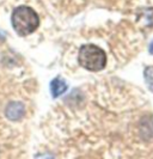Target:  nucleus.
<instances>
[{
	"mask_svg": "<svg viewBox=\"0 0 153 159\" xmlns=\"http://www.w3.org/2000/svg\"><path fill=\"white\" fill-rule=\"evenodd\" d=\"M12 26L19 36H28L40 26V17L29 6H18L11 16Z\"/></svg>",
	"mask_w": 153,
	"mask_h": 159,
	"instance_id": "obj_1",
	"label": "nucleus"
},
{
	"mask_svg": "<svg viewBox=\"0 0 153 159\" xmlns=\"http://www.w3.org/2000/svg\"><path fill=\"white\" fill-rule=\"evenodd\" d=\"M78 62L81 67L91 72H99L105 68L106 54L95 44H85L79 49Z\"/></svg>",
	"mask_w": 153,
	"mask_h": 159,
	"instance_id": "obj_2",
	"label": "nucleus"
},
{
	"mask_svg": "<svg viewBox=\"0 0 153 159\" xmlns=\"http://www.w3.org/2000/svg\"><path fill=\"white\" fill-rule=\"evenodd\" d=\"M25 114V108L24 105L20 102H12L6 107L5 110V115L6 117L12 121H18L20 120Z\"/></svg>",
	"mask_w": 153,
	"mask_h": 159,
	"instance_id": "obj_3",
	"label": "nucleus"
},
{
	"mask_svg": "<svg viewBox=\"0 0 153 159\" xmlns=\"http://www.w3.org/2000/svg\"><path fill=\"white\" fill-rule=\"evenodd\" d=\"M67 89H68V85L62 78H55L50 83V92L54 98H57L61 95H64L67 91Z\"/></svg>",
	"mask_w": 153,
	"mask_h": 159,
	"instance_id": "obj_4",
	"label": "nucleus"
},
{
	"mask_svg": "<svg viewBox=\"0 0 153 159\" xmlns=\"http://www.w3.org/2000/svg\"><path fill=\"white\" fill-rule=\"evenodd\" d=\"M148 52H150V54L153 55V41L151 42V44H150V48H148Z\"/></svg>",
	"mask_w": 153,
	"mask_h": 159,
	"instance_id": "obj_5",
	"label": "nucleus"
}]
</instances>
